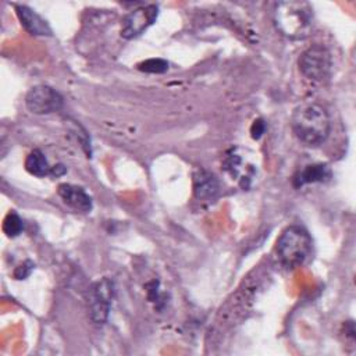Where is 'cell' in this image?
Segmentation results:
<instances>
[{
    "label": "cell",
    "instance_id": "obj_1",
    "mask_svg": "<svg viewBox=\"0 0 356 356\" xmlns=\"http://www.w3.org/2000/svg\"><path fill=\"white\" fill-rule=\"evenodd\" d=\"M291 125L295 136L307 146L321 145L331 131L327 110L314 102H303L299 104L293 110Z\"/></svg>",
    "mask_w": 356,
    "mask_h": 356
},
{
    "label": "cell",
    "instance_id": "obj_2",
    "mask_svg": "<svg viewBox=\"0 0 356 356\" xmlns=\"http://www.w3.org/2000/svg\"><path fill=\"white\" fill-rule=\"evenodd\" d=\"M275 29L292 40L306 39L314 26L313 7L303 0H288L275 4L273 11Z\"/></svg>",
    "mask_w": 356,
    "mask_h": 356
},
{
    "label": "cell",
    "instance_id": "obj_3",
    "mask_svg": "<svg viewBox=\"0 0 356 356\" xmlns=\"http://www.w3.org/2000/svg\"><path fill=\"white\" fill-rule=\"evenodd\" d=\"M277 256L282 266L295 268L302 266L312 252V238L300 225H291L277 239Z\"/></svg>",
    "mask_w": 356,
    "mask_h": 356
},
{
    "label": "cell",
    "instance_id": "obj_4",
    "mask_svg": "<svg viewBox=\"0 0 356 356\" xmlns=\"http://www.w3.org/2000/svg\"><path fill=\"white\" fill-rule=\"evenodd\" d=\"M299 70L310 81L323 82L331 74V53L320 44L306 49L299 57Z\"/></svg>",
    "mask_w": 356,
    "mask_h": 356
},
{
    "label": "cell",
    "instance_id": "obj_5",
    "mask_svg": "<svg viewBox=\"0 0 356 356\" xmlns=\"http://www.w3.org/2000/svg\"><path fill=\"white\" fill-rule=\"evenodd\" d=\"M113 293H114V285H113V281H110L108 278H103L90 286L88 305H89L90 318L95 324L106 323L110 307H111Z\"/></svg>",
    "mask_w": 356,
    "mask_h": 356
},
{
    "label": "cell",
    "instance_id": "obj_6",
    "mask_svg": "<svg viewBox=\"0 0 356 356\" xmlns=\"http://www.w3.org/2000/svg\"><path fill=\"white\" fill-rule=\"evenodd\" d=\"M63 96L47 85H36L29 89L25 97L26 108L33 114H51L63 107Z\"/></svg>",
    "mask_w": 356,
    "mask_h": 356
},
{
    "label": "cell",
    "instance_id": "obj_7",
    "mask_svg": "<svg viewBox=\"0 0 356 356\" xmlns=\"http://www.w3.org/2000/svg\"><path fill=\"white\" fill-rule=\"evenodd\" d=\"M159 7L154 4L140 6L134 8L122 18L121 36L125 39H134L146 31L157 18Z\"/></svg>",
    "mask_w": 356,
    "mask_h": 356
},
{
    "label": "cell",
    "instance_id": "obj_8",
    "mask_svg": "<svg viewBox=\"0 0 356 356\" xmlns=\"http://www.w3.org/2000/svg\"><path fill=\"white\" fill-rule=\"evenodd\" d=\"M15 11L18 15V19L21 21L22 26L31 33L36 36H50L51 28L49 26L47 21L42 18L35 10L29 8L28 6L17 4Z\"/></svg>",
    "mask_w": 356,
    "mask_h": 356
},
{
    "label": "cell",
    "instance_id": "obj_9",
    "mask_svg": "<svg viewBox=\"0 0 356 356\" xmlns=\"http://www.w3.org/2000/svg\"><path fill=\"white\" fill-rule=\"evenodd\" d=\"M57 192L63 202L70 207L82 213H88L92 210V197L86 193L83 188L72 184H61L58 185Z\"/></svg>",
    "mask_w": 356,
    "mask_h": 356
},
{
    "label": "cell",
    "instance_id": "obj_10",
    "mask_svg": "<svg viewBox=\"0 0 356 356\" xmlns=\"http://www.w3.org/2000/svg\"><path fill=\"white\" fill-rule=\"evenodd\" d=\"M331 178V170L327 164L318 163V164H310L302 168L293 178V185L296 188L303 186L306 184L313 182H325Z\"/></svg>",
    "mask_w": 356,
    "mask_h": 356
},
{
    "label": "cell",
    "instance_id": "obj_11",
    "mask_svg": "<svg viewBox=\"0 0 356 356\" xmlns=\"http://www.w3.org/2000/svg\"><path fill=\"white\" fill-rule=\"evenodd\" d=\"M218 181L213 174L199 170L193 175V191L197 199H213L218 193Z\"/></svg>",
    "mask_w": 356,
    "mask_h": 356
},
{
    "label": "cell",
    "instance_id": "obj_12",
    "mask_svg": "<svg viewBox=\"0 0 356 356\" xmlns=\"http://www.w3.org/2000/svg\"><path fill=\"white\" fill-rule=\"evenodd\" d=\"M25 168L29 174L35 177H46L50 174L51 167L47 163V159L39 149H33L25 159Z\"/></svg>",
    "mask_w": 356,
    "mask_h": 356
},
{
    "label": "cell",
    "instance_id": "obj_13",
    "mask_svg": "<svg viewBox=\"0 0 356 356\" xmlns=\"http://www.w3.org/2000/svg\"><path fill=\"white\" fill-rule=\"evenodd\" d=\"M22 229H24V222L21 217L15 211H10L3 221L4 234L10 238H14V236H18L22 232Z\"/></svg>",
    "mask_w": 356,
    "mask_h": 356
},
{
    "label": "cell",
    "instance_id": "obj_14",
    "mask_svg": "<svg viewBox=\"0 0 356 356\" xmlns=\"http://www.w3.org/2000/svg\"><path fill=\"white\" fill-rule=\"evenodd\" d=\"M138 70L150 74H163L168 70V63L163 58H149L138 64Z\"/></svg>",
    "mask_w": 356,
    "mask_h": 356
},
{
    "label": "cell",
    "instance_id": "obj_15",
    "mask_svg": "<svg viewBox=\"0 0 356 356\" xmlns=\"http://www.w3.org/2000/svg\"><path fill=\"white\" fill-rule=\"evenodd\" d=\"M35 264L31 261V260H26L24 261L22 264H19L15 270H14V277L15 280H25L33 270Z\"/></svg>",
    "mask_w": 356,
    "mask_h": 356
},
{
    "label": "cell",
    "instance_id": "obj_16",
    "mask_svg": "<svg viewBox=\"0 0 356 356\" xmlns=\"http://www.w3.org/2000/svg\"><path fill=\"white\" fill-rule=\"evenodd\" d=\"M266 131V124L261 118H257L253 121L252 124V128H250V134H252V138L253 139H259Z\"/></svg>",
    "mask_w": 356,
    "mask_h": 356
},
{
    "label": "cell",
    "instance_id": "obj_17",
    "mask_svg": "<svg viewBox=\"0 0 356 356\" xmlns=\"http://www.w3.org/2000/svg\"><path fill=\"white\" fill-rule=\"evenodd\" d=\"M65 172V167L63 165V164H57V165H53L51 167V171H50V174L51 175H56V177H58V175H63Z\"/></svg>",
    "mask_w": 356,
    "mask_h": 356
}]
</instances>
